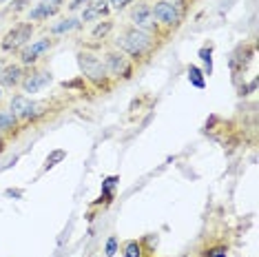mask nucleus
<instances>
[{"label":"nucleus","mask_w":259,"mask_h":257,"mask_svg":"<svg viewBox=\"0 0 259 257\" xmlns=\"http://www.w3.org/2000/svg\"><path fill=\"white\" fill-rule=\"evenodd\" d=\"M109 14H111L109 0H89V5H87L78 16H80L82 25H89V22H98V20L109 18Z\"/></svg>","instance_id":"nucleus-13"},{"label":"nucleus","mask_w":259,"mask_h":257,"mask_svg":"<svg viewBox=\"0 0 259 257\" xmlns=\"http://www.w3.org/2000/svg\"><path fill=\"white\" fill-rule=\"evenodd\" d=\"M29 3H31V0H9V3L5 5L3 14H20V11L29 9Z\"/></svg>","instance_id":"nucleus-16"},{"label":"nucleus","mask_w":259,"mask_h":257,"mask_svg":"<svg viewBox=\"0 0 259 257\" xmlns=\"http://www.w3.org/2000/svg\"><path fill=\"white\" fill-rule=\"evenodd\" d=\"M54 82V73H51L49 67L45 64H36V67H29L25 71V78L20 82V91L25 96H36V93H42L47 87H51Z\"/></svg>","instance_id":"nucleus-9"},{"label":"nucleus","mask_w":259,"mask_h":257,"mask_svg":"<svg viewBox=\"0 0 259 257\" xmlns=\"http://www.w3.org/2000/svg\"><path fill=\"white\" fill-rule=\"evenodd\" d=\"M124 257H142V246L135 239L124 244Z\"/></svg>","instance_id":"nucleus-17"},{"label":"nucleus","mask_w":259,"mask_h":257,"mask_svg":"<svg viewBox=\"0 0 259 257\" xmlns=\"http://www.w3.org/2000/svg\"><path fill=\"white\" fill-rule=\"evenodd\" d=\"M80 29H84V25H82L80 16H58V18H54V22H51L49 27H47V33H49L51 38H62V36H69V33L73 31H80Z\"/></svg>","instance_id":"nucleus-11"},{"label":"nucleus","mask_w":259,"mask_h":257,"mask_svg":"<svg viewBox=\"0 0 259 257\" xmlns=\"http://www.w3.org/2000/svg\"><path fill=\"white\" fill-rule=\"evenodd\" d=\"M151 11H153V20L160 25V29L166 36L178 31L188 16V11L173 5L170 0H155V3H151Z\"/></svg>","instance_id":"nucleus-4"},{"label":"nucleus","mask_w":259,"mask_h":257,"mask_svg":"<svg viewBox=\"0 0 259 257\" xmlns=\"http://www.w3.org/2000/svg\"><path fill=\"white\" fill-rule=\"evenodd\" d=\"M27 69L22 67L20 62H7L3 69H0V89L3 91H14L20 89V82L25 78Z\"/></svg>","instance_id":"nucleus-12"},{"label":"nucleus","mask_w":259,"mask_h":257,"mask_svg":"<svg viewBox=\"0 0 259 257\" xmlns=\"http://www.w3.org/2000/svg\"><path fill=\"white\" fill-rule=\"evenodd\" d=\"M33 33H36V25H33V22H29V20L18 22V25H14L0 38V51H5V54H9V56H16L22 47L31 42Z\"/></svg>","instance_id":"nucleus-7"},{"label":"nucleus","mask_w":259,"mask_h":257,"mask_svg":"<svg viewBox=\"0 0 259 257\" xmlns=\"http://www.w3.org/2000/svg\"><path fill=\"white\" fill-rule=\"evenodd\" d=\"M188 75H191V80L195 82V87H199V89H202V87H204V80L199 78V75H202V73H199V69H197V67H191V69H188Z\"/></svg>","instance_id":"nucleus-21"},{"label":"nucleus","mask_w":259,"mask_h":257,"mask_svg":"<svg viewBox=\"0 0 259 257\" xmlns=\"http://www.w3.org/2000/svg\"><path fill=\"white\" fill-rule=\"evenodd\" d=\"M75 60H78V69L82 73V80L89 82L96 91L109 93L113 89V80L109 78L104 60L98 51H93L91 47H82V49H78V54H75Z\"/></svg>","instance_id":"nucleus-2"},{"label":"nucleus","mask_w":259,"mask_h":257,"mask_svg":"<svg viewBox=\"0 0 259 257\" xmlns=\"http://www.w3.org/2000/svg\"><path fill=\"white\" fill-rule=\"evenodd\" d=\"M7 107L22 122V126L36 124V122L47 118L51 111V104L47 100H33L31 96H25V93H11V98L7 100Z\"/></svg>","instance_id":"nucleus-3"},{"label":"nucleus","mask_w":259,"mask_h":257,"mask_svg":"<svg viewBox=\"0 0 259 257\" xmlns=\"http://www.w3.org/2000/svg\"><path fill=\"white\" fill-rule=\"evenodd\" d=\"M146 3H155V0H146Z\"/></svg>","instance_id":"nucleus-26"},{"label":"nucleus","mask_w":259,"mask_h":257,"mask_svg":"<svg viewBox=\"0 0 259 257\" xmlns=\"http://www.w3.org/2000/svg\"><path fill=\"white\" fill-rule=\"evenodd\" d=\"M104 253H107V257H113L117 253V237L115 235H111L107 239V246H104Z\"/></svg>","instance_id":"nucleus-20"},{"label":"nucleus","mask_w":259,"mask_h":257,"mask_svg":"<svg viewBox=\"0 0 259 257\" xmlns=\"http://www.w3.org/2000/svg\"><path fill=\"white\" fill-rule=\"evenodd\" d=\"M22 122L14 115V111H11L9 107H0V133H3L7 140H14L20 136L22 131Z\"/></svg>","instance_id":"nucleus-14"},{"label":"nucleus","mask_w":259,"mask_h":257,"mask_svg":"<svg viewBox=\"0 0 259 257\" xmlns=\"http://www.w3.org/2000/svg\"><path fill=\"white\" fill-rule=\"evenodd\" d=\"M7 3H9V0H0V9H3L5 5H7Z\"/></svg>","instance_id":"nucleus-24"},{"label":"nucleus","mask_w":259,"mask_h":257,"mask_svg":"<svg viewBox=\"0 0 259 257\" xmlns=\"http://www.w3.org/2000/svg\"><path fill=\"white\" fill-rule=\"evenodd\" d=\"M7 144H9V140L3 136V133H0V155L5 153V151H7Z\"/></svg>","instance_id":"nucleus-23"},{"label":"nucleus","mask_w":259,"mask_h":257,"mask_svg":"<svg viewBox=\"0 0 259 257\" xmlns=\"http://www.w3.org/2000/svg\"><path fill=\"white\" fill-rule=\"evenodd\" d=\"M160 45H162L160 38L151 36V33H146V31H142V29L128 25V22L120 27V31L115 33V40H113L115 49H120L122 54H124L128 60L135 64V67L149 62L153 58V54L160 49Z\"/></svg>","instance_id":"nucleus-1"},{"label":"nucleus","mask_w":259,"mask_h":257,"mask_svg":"<svg viewBox=\"0 0 259 257\" xmlns=\"http://www.w3.org/2000/svg\"><path fill=\"white\" fill-rule=\"evenodd\" d=\"M128 25H133L146 33H151V36L160 38L162 42H164V38H166V33L160 29V25L153 20L151 3H146V0H135L131 7H128Z\"/></svg>","instance_id":"nucleus-6"},{"label":"nucleus","mask_w":259,"mask_h":257,"mask_svg":"<svg viewBox=\"0 0 259 257\" xmlns=\"http://www.w3.org/2000/svg\"><path fill=\"white\" fill-rule=\"evenodd\" d=\"M0 102H3V89H0Z\"/></svg>","instance_id":"nucleus-25"},{"label":"nucleus","mask_w":259,"mask_h":257,"mask_svg":"<svg viewBox=\"0 0 259 257\" xmlns=\"http://www.w3.org/2000/svg\"><path fill=\"white\" fill-rule=\"evenodd\" d=\"M56 45H58V40L51 38V36L36 38V40H31L29 45H25L18 54H16V58H18L16 62H20L25 69L36 67V64H40V60H42L47 54H51V49H54Z\"/></svg>","instance_id":"nucleus-8"},{"label":"nucleus","mask_w":259,"mask_h":257,"mask_svg":"<svg viewBox=\"0 0 259 257\" xmlns=\"http://www.w3.org/2000/svg\"><path fill=\"white\" fill-rule=\"evenodd\" d=\"M115 29V20L113 18H104V20H98L93 22V29H91V40H107Z\"/></svg>","instance_id":"nucleus-15"},{"label":"nucleus","mask_w":259,"mask_h":257,"mask_svg":"<svg viewBox=\"0 0 259 257\" xmlns=\"http://www.w3.org/2000/svg\"><path fill=\"white\" fill-rule=\"evenodd\" d=\"M135 0H109V7L111 11H115V14H122V11H126Z\"/></svg>","instance_id":"nucleus-18"},{"label":"nucleus","mask_w":259,"mask_h":257,"mask_svg":"<svg viewBox=\"0 0 259 257\" xmlns=\"http://www.w3.org/2000/svg\"><path fill=\"white\" fill-rule=\"evenodd\" d=\"M87 5H89V0H71V3L67 5V11H69L71 16H78L80 11L87 7Z\"/></svg>","instance_id":"nucleus-19"},{"label":"nucleus","mask_w":259,"mask_h":257,"mask_svg":"<svg viewBox=\"0 0 259 257\" xmlns=\"http://www.w3.org/2000/svg\"><path fill=\"white\" fill-rule=\"evenodd\" d=\"M170 3L178 5V7H182L184 11H191V7H193V3H195V0H170Z\"/></svg>","instance_id":"nucleus-22"},{"label":"nucleus","mask_w":259,"mask_h":257,"mask_svg":"<svg viewBox=\"0 0 259 257\" xmlns=\"http://www.w3.org/2000/svg\"><path fill=\"white\" fill-rule=\"evenodd\" d=\"M64 9V0H38L36 5L27 9V20L29 22H47L60 16Z\"/></svg>","instance_id":"nucleus-10"},{"label":"nucleus","mask_w":259,"mask_h":257,"mask_svg":"<svg viewBox=\"0 0 259 257\" xmlns=\"http://www.w3.org/2000/svg\"><path fill=\"white\" fill-rule=\"evenodd\" d=\"M102 60H104V67H107V73L109 78L115 82H126V80L133 78L135 73V64L128 60V58L122 54L120 49H115V47H109V49H104L102 54Z\"/></svg>","instance_id":"nucleus-5"}]
</instances>
